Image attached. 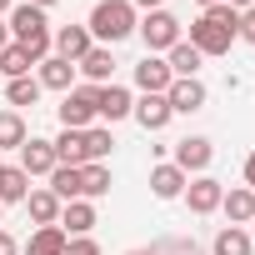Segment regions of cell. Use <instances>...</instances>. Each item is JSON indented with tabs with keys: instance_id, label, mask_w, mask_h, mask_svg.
Here are the masks:
<instances>
[{
	"instance_id": "6da1fadb",
	"label": "cell",
	"mask_w": 255,
	"mask_h": 255,
	"mask_svg": "<svg viewBox=\"0 0 255 255\" xmlns=\"http://www.w3.org/2000/svg\"><path fill=\"white\" fill-rule=\"evenodd\" d=\"M185 40H190L200 55H230V45L240 40V10H230L225 0L210 5V10H200V15L190 20Z\"/></svg>"
},
{
	"instance_id": "7a4b0ae2",
	"label": "cell",
	"mask_w": 255,
	"mask_h": 255,
	"mask_svg": "<svg viewBox=\"0 0 255 255\" xmlns=\"http://www.w3.org/2000/svg\"><path fill=\"white\" fill-rule=\"evenodd\" d=\"M5 25H10V40H15V45H20V50H25L35 65L50 55V35H55V30H50V15H45L40 5L20 0V5L5 15Z\"/></svg>"
},
{
	"instance_id": "3957f363",
	"label": "cell",
	"mask_w": 255,
	"mask_h": 255,
	"mask_svg": "<svg viewBox=\"0 0 255 255\" xmlns=\"http://www.w3.org/2000/svg\"><path fill=\"white\" fill-rule=\"evenodd\" d=\"M135 25H140V15H135L130 0H95V10H90V20H85V30H90L95 45H120V40H130Z\"/></svg>"
},
{
	"instance_id": "277c9868",
	"label": "cell",
	"mask_w": 255,
	"mask_h": 255,
	"mask_svg": "<svg viewBox=\"0 0 255 255\" xmlns=\"http://www.w3.org/2000/svg\"><path fill=\"white\" fill-rule=\"evenodd\" d=\"M135 35L145 40V55H165L170 45H180V40H185V25H180L170 10H145V15H140V25H135Z\"/></svg>"
},
{
	"instance_id": "5b68a950",
	"label": "cell",
	"mask_w": 255,
	"mask_h": 255,
	"mask_svg": "<svg viewBox=\"0 0 255 255\" xmlns=\"http://www.w3.org/2000/svg\"><path fill=\"white\" fill-rule=\"evenodd\" d=\"M95 100H100V85H75V90H65L60 105H55L60 125H65V130H90V125H95Z\"/></svg>"
},
{
	"instance_id": "8992f818",
	"label": "cell",
	"mask_w": 255,
	"mask_h": 255,
	"mask_svg": "<svg viewBox=\"0 0 255 255\" xmlns=\"http://www.w3.org/2000/svg\"><path fill=\"white\" fill-rule=\"evenodd\" d=\"M210 160H215L210 135H185V140H175V160H170V165H180L185 175H205Z\"/></svg>"
},
{
	"instance_id": "52a82bcc",
	"label": "cell",
	"mask_w": 255,
	"mask_h": 255,
	"mask_svg": "<svg viewBox=\"0 0 255 255\" xmlns=\"http://www.w3.org/2000/svg\"><path fill=\"white\" fill-rule=\"evenodd\" d=\"M220 195H225V185L205 170V175H190V185H185V205H190V215H215L220 210Z\"/></svg>"
},
{
	"instance_id": "ba28073f",
	"label": "cell",
	"mask_w": 255,
	"mask_h": 255,
	"mask_svg": "<svg viewBox=\"0 0 255 255\" xmlns=\"http://www.w3.org/2000/svg\"><path fill=\"white\" fill-rule=\"evenodd\" d=\"M165 100H170V115H195V110H205L210 90H205V80H200V75H195V80H170Z\"/></svg>"
},
{
	"instance_id": "9c48e42d",
	"label": "cell",
	"mask_w": 255,
	"mask_h": 255,
	"mask_svg": "<svg viewBox=\"0 0 255 255\" xmlns=\"http://www.w3.org/2000/svg\"><path fill=\"white\" fill-rule=\"evenodd\" d=\"M130 115H135V125H140L145 135H160L165 125L175 120V115H170V100H165V95H135V110H130Z\"/></svg>"
},
{
	"instance_id": "30bf717a",
	"label": "cell",
	"mask_w": 255,
	"mask_h": 255,
	"mask_svg": "<svg viewBox=\"0 0 255 255\" xmlns=\"http://www.w3.org/2000/svg\"><path fill=\"white\" fill-rule=\"evenodd\" d=\"M90 45H95V40H90V30H85V25H60V30L50 35V55H60V60H70V65H75V60H85V55H90Z\"/></svg>"
},
{
	"instance_id": "8fae6325",
	"label": "cell",
	"mask_w": 255,
	"mask_h": 255,
	"mask_svg": "<svg viewBox=\"0 0 255 255\" xmlns=\"http://www.w3.org/2000/svg\"><path fill=\"white\" fill-rule=\"evenodd\" d=\"M15 165H20V170H25V175L35 180V175H50V170H55L60 160H55V145H50L45 135H30V140L20 145V160H15Z\"/></svg>"
},
{
	"instance_id": "7c38bea8",
	"label": "cell",
	"mask_w": 255,
	"mask_h": 255,
	"mask_svg": "<svg viewBox=\"0 0 255 255\" xmlns=\"http://www.w3.org/2000/svg\"><path fill=\"white\" fill-rule=\"evenodd\" d=\"M135 110V95L125 90V85H100V100H95V120H105V125H115V120H125Z\"/></svg>"
},
{
	"instance_id": "4fadbf2b",
	"label": "cell",
	"mask_w": 255,
	"mask_h": 255,
	"mask_svg": "<svg viewBox=\"0 0 255 255\" xmlns=\"http://www.w3.org/2000/svg\"><path fill=\"white\" fill-rule=\"evenodd\" d=\"M170 65H165V55H145L140 65H135V90L140 95H165L170 90Z\"/></svg>"
},
{
	"instance_id": "5bb4252c",
	"label": "cell",
	"mask_w": 255,
	"mask_h": 255,
	"mask_svg": "<svg viewBox=\"0 0 255 255\" xmlns=\"http://www.w3.org/2000/svg\"><path fill=\"white\" fill-rule=\"evenodd\" d=\"M185 185H190V175H185L180 165H170V160H160V165L150 170V195H155V200H180Z\"/></svg>"
},
{
	"instance_id": "9a60e30c",
	"label": "cell",
	"mask_w": 255,
	"mask_h": 255,
	"mask_svg": "<svg viewBox=\"0 0 255 255\" xmlns=\"http://www.w3.org/2000/svg\"><path fill=\"white\" fill-rule=\"evenodd\" d=\"M35 80H40V90H75V65L70 60H60V55H45L40 65H35Z\"/></svg>"
},
{
	"instance_id": "2e32d148",
	"label": "cell",
	"mask_w": 255,
	"mask_h": 255,
	"mask_svg": "<svg viewBox=\"0 0 255 255\" xmlns=\"http://www.w3.org/2000/svg\"><path fill=\"white\" fill-rule=\"evenodd\" d=\"M95 225H100L95 200H65V205H60V230H65V235H90Z\"/></svg>"
},
{
	"instance_id": "e0dca14e",
	"label": "cell",
	"mask_w": 255,
	"mask_h": 255,
	"mask_svg": "<svg viewBox=\"0 0 255 255\" xmlns=\"http://www.w3.org/2000/svg\"><path fill=\"white\" fill-rule=\"evenodd\" d=\"M75 70L85 75V85H110V75H115V55H110V45H90V55L75 60Z\"/></svg>"
},
{
	"instance_id": "ac0fdd59",
	"label": "cell",
	"mask_w": 255,
	"mask_h": 255,
	"mask_svg": "<svg viewBox=\"0 0 255 255\" xmlns=\"http://www.w3.org/2000/svg\"><path fill=\"white\" fill-rule=\"evenodd\" d=\"M165 65H170V75H175V80H195V75H200V65H205V55H200L190 40H180V45H170V50H165Z\"/></svg>"
},
{
	"instance_id": "d6986e66",
	"label": "cell",
	"mask_w": 255,
	"mask_h": 255,
	"mask_svg": "<svg viewBox=\"0 0 255 255\" xmlns=\"http://www.w3.org/2000/svg\"><path fill=\"white\" fill-rule=\"evenodd\" d=\"M220 210H225V220H230V225H250V220H255V190L230 185V190L220 195Z\"/></svg>"
},
{
	"instance_id": "ffe728a7",
	"label": "cell",
	"mask_w": 255,
	"mask_h": 255,
	"mask_svg": "<svg viewBox=\"0 0 255 255\" xmlns=\"http://www.w3.org/2000/svg\"><path fill=\"white\" fill-rule=\"evenodd\" d=\"M25 210H30V220H35V225H60V195H55L50 185L30 190V195H25Z\"/></svg>"
},
{
	"instance_id": "44dd1931",
	"label": "cell",
	"mask_w": 255,
	"mask_h": 255,
	"mask_svg": "<svg viewBox=\"0 0 255 255\" xmlns=\"http://www.w3.org/2000/svg\"><path fill=\"white\" fill-rule=\"evenodd\" d=\"M65 230L60 225H35V235L20 245V255H65Z\"/></svg>"
},
{
	"instance_id": "7402d4cb",
	"label": "cell",
	"mask_w": 255,
	"mask_h": 255,
	"mask_svg": "<svg viewBox=\"0 0 255 255\" xmlns=\"http://www.w3.org/2000/svg\"><path fill=\"white\" fill-rule=\"evenodd\" d=\"M250 250H255V240H250L245 225H225V230H215V240H210V255H250Z\"/></svg>"
},
{
	"instance_id": "603a6c76",
	"label": "cell",
	"mask_w": 255,
	"mask_h": 255,
	"mask_svg": "<svg viewBox=\"0 0 255 255\" xmlns=\"http://www.w3.org/2000/svg\"><path fill=\"white\" fill-rule=\"evenodd\" d=\"M30 140V125L20 110H0V150H20Z\"/></svg>"
},
{
	"instance_id": "cb8c5ba5",
	"label": "cell",
	"mask_w": 255,
	"mask_h": 255,
	"mask_svg": "<svg viewBox=\"0 0 255 255\" xmlns=\"http://www.w3.org/2000/svg\"><path fill=\"white\" fill-rule=\"evenodd\" d=\"M110 165H80V200H100V195H110Z\"/></svg>"
},
{
	"instance_id": "d4e9b609",
	"label": "cell",
	"mask_w": 255,
	"mask_h": 255,
	"mask_svg": "<svg viewBox=\"0 0 255 255\" xmlns=\"http://www.w3.org/2000/svg\"><path fill=\"white\" fill-rule=\"evenodd\" d=\"M30 195V175L20 165H5V175H0V205H25Z\"/></svg>"
},
{
	"instance_id": "484cf974",
	"label": "cell",
	"mask_w": 255,
	"mask_h": 255,
	"mask_svg": "<svg viewBox=\"0 0 255 255\" xmlns=\"http://www.w3.org/2000/svg\"><path fill=\"white\" fill-rule=\"evenodd\" d=\"M40 80L35 75H20V80H5V100H10V110H25V105H40Z\"/></svg>"
},
{
	"instance_id": "4316f807",
	"label": "cell",
	"mask_w": 255,
	"mask_h": 255,
	"mask_svg": "<svg viewBox=\"0 0 255 255\" xmlns=\"http://www.w3.org/2000/svg\"><path fill=\"white\" fill-rule=\"evenodd\" d=\"M50 145H55L60 165H85V130H60Z\"/></svg>"
},
{
	"instance_id": "83f0119b",
	"label": "cell",
	"mask_w": 255,
	"mask_h": 255,
	"mask_svg": "<svg viewBox=\"0 0 255 255\" xmlns=\"http://www.w3.org/2000/svg\"><path fill=\"white\" fill-rule=\"evenodd\" d=\"M110 150H115L110 125H90V130H85V165H90V160H95V165H105V160H110Z\"/></svg>"
},
{
	"instance_id": "f1b7e54d",
	"label": "cell",
	"mask_w": 255,
	"mask_h": 255,
	"mask_svg": "<svg viewBox=\"0 0 255 255\" xmlns=\"http://www.w3.org/2000/svg\"><path fill=\"white\" fill-rule=\"evenodd\" d=\"M45 180H50V190L60 195V205H65V200H80V165H55Z\"/></svg>"
},
{
	"instance_id": "f546056e",
	"label": "cell",
	"mask_w": 255,
	"mask_h": 255,
	"mask_svg": "<svg viewBox=\"0 0 255 255\" xmlns=\"http://www.w3.org/2000/svg\"><path fill=\"white\" fill-rule=\"evenodd\" d=\"M30 70H35V60H30V55H25L15 40H10L5 50H0V75H5V80H20V75H30Z\"/></svg>"
},
{
	"instance_id": "4dcf8cb0",
	"label": "cell",
	"mask_w": 255,
	"mask_h": 255,
	"mask_svg": "<svg viewBox=\"0 0 255 255\" xmlns=\"http://www.w3.org/2000/svg\"><path fill=\"white\" fill-rule=\"evenodd\" d=\"M65 255H100V240L95 235H70L65 240Z\"/></svg>"
},
{
	"instance_id": "1f68e13d",
	"label": "cell",
	"mask_w": 255,
	"mask_h": 255,
	"mask_svg": "<svg viewBox=\"0 0 255 255\" xmlns=\"http://www.w3.org/2000/svg\"><path fill=\"white\" fill-rule=\"evenodd\" d=\"M240 40H245V45H255V5H250V10H240Z\"/></svg>"
},
{
	"instance_id": "d6a6232c",
	"label": "cell",
	"mask_w": 255,
	"mask_h": 255,
	"mask_svg": "<svg viewBox=\"0 0 255 255\" xmlns=\"http://www.w3.org/2000/svg\"><path fill=\"white\" fill-rule=\"evenodd\" d=\"M0 255H20V240H15L5 225H0Z\"/></svg>"
},
{
	"instance_id": "836d02e7",
	"label": "cell",
	"mask_w": 255,
	"mask_h": 255,
	"mask_svg": "<svg viewBox=\"0 0 255 255\" xmlns=\"http://www.w3.org/2000/svg\"><path fill=\"white\" fill-rule=\"evenodd\" d=\"M245 190H255V150L245 155Z\"/></svg>"
},
{
	"instance_id": "e575fe53",
	"label": "cell",
	"mask_w": 255,
	"mask_h": 255,
	"mask_svg": "<svg viewBox=\"0 0 255 255\" xmlns=\"http://www.w3.org/2000/svg\"><path fill=\"white\" fill-rule=\"evenodd\" d=\"M135 10H165V0H130Z\"/></svg>"
},
{
	"instance_id": "d590c367",
	"label": "cell",
	"mask_w": 255,
	"mask_h": 255,
	"mask_svg": "<svg viewBox=\"0 0 255 255\" xmlns=\"http://www.w3.org/2000/svg\"><path fill=\"white\" fill-rule=\"evenodd\" d=\"M5 45H10V25H5V20H0V50H5Z\"/></svg>"
},
{
	"instance_id": "8d00e7d4",
	"label": "cell",
	"mask_w": 255,
	"mask_h": 255,
	"mask_svg": "<svg viewBox=\"0 0 255 255\" xmlns=\"http://www.w3.org/2000/svg\"><path fill=\"white\" fill-rule=\"evenodd\" d=\"M225 5H230V10H250V5H255V0H225Z\"/></svg>"
},
{
	"instance_id": "74e56055",
	"label": "cell",
	"mask_w": 255,
	"mask_h": 255,
	"mask_svg": "<svg viewBox=\"0 0 255 255\" xmlns=\"http://www.w3.org/2000/svg\"><path fill=\"white\" fill-rule=\"evenodd\" d=\"M10 10H15V0H0V20H5V15H10Z\"/></svg>"
},
{
	"instance_id": "f35d334b",
	"label": "cell",
	"mask_w": 255,
	"mask_h": 255,
	"mask_svg": "<svg viewBox=\"0 0 255 255\" xmlns=\"http://www.w3.org/2000/svg\"><path fill=\"white\" fill-rule=\"evenodd\" d=\"M30 5H40V10H50V5H60V0H30Z\"/></svg>"
},
{
	"instance_id": "ab89813d",
	"label": "cell",
	"mask_w": 255,
	"mask_h": 255,
	"mask_svg": "<svg viewBox=\"0 0 255 255\" xmlns=\"http://www.w3.org/2000/svg\"><path fill=\"white\" fill-rule=\"evenodd\" d=\"M195 5H205V10H210V5H220V0H195Z\"/></svg>"
},
{
	"instance_id": "60d3db41",
	"label": "cell",
	"mask_w": 255,
	"mask_h": 255,
	"mask_svg": "<svg viewBox=\"0 0 255 255\" xmlns=\"http://www.w3.org/2000/svg\"><path fill=\"white\" fill-rule=\"evenodd\" d=\"M130 255H150V250H130Z\"/></svg>"
},
{
	"instance_id": "b9f144b4",
	"label": "cell",
	"mask_w": 255,
	"mask_h": 255,
	"mask_svg": "<svg viewBox=\"0 0 255 255\" xmlns=\"http://www.w3.org/2000/svg\"><path fill=\"white\" fill-rule=\"evenodd\" d=\"M0 175H5V160H0Z\"/></svg>"
},
{
	"instance_id": "7bdbcfd3",
	"label": "cell",
	"mask_w": 255,
	"mask_h": 255,
	"mask_svg": "<svg viewBox=\"0 0 255 255\" xmlns=\"http://www.w3.org/2000/svg\"><path fill=\"white\" fill-rule=\"evenodd\" d=\"M250 225H255V220H250ZM250 240H255V230H250Z\"/></svg>"
},
{
	"instance_id": "ee69618b",
	"label": "cell",
	"mask_w": 255,
	"mask_h": 255,
	"mask_svg": "<svg viewBox=\"0 0 255 255\" xmlns=\"http://www.w3.org/2000/svg\"><path fill=\"white\" fill-rule=\"evenodd\" d=\"M0 210H5V205H0Z\"/></svg>"
}]
</instances>
